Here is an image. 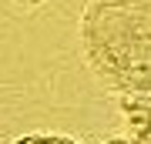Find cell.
Returning <instances> with one entry per match:
<instances>
[{
  "mask_svg": "<svg viewBox=\"0 0 151 144\" xmlns=\"http://www.w3.org/2000/svg\"><path fill=\"white\" fill-rule=\"evenodd\" d=\"M17 144H74L67 138H54V134H30V138H20Z\"/></svg>",
  "mask_w": 151,
  "mask_h": 144,
  "instance_id": "3957f363",
  "label": "cell"
},
{
  "mask_svg": "<svg viewBox=\"0 0 151 144\" xmlns=\"http://www.w3.org/2000/svg\"><path fill=\"white\" fill-rule=\"evenodd\" d=\"M104 144H138L134 138H114V141H104Z\"/></svg>",
  "mask_w": 151,
  "mask_h": 144,
  "instance_id": "277c9868",
  "label": "cell"
},
{
  "mask_svg": "<svg viewBox=\"0 0 151 144\" xmlns=\"http://www.w3.org/2000/svg\"><path fill=\"white\" fill-rule=\"evenodd\" d=\"M124 114H128V124H131V138L138 144H151V94L128 97Z\"/></svg>",
  "mask_w": 151,
  "mask_h": 144,
  "instance_id": "7a4b0ae2",
  "label": "cell"
},
{
  "mask_svg": "<svg viewBox=\"0 0 151 144\" xmlns=\"http://www.w3.org/2000/svg\"><path fill=\"white\" fill-rule=\"evenodd\" d=\"M94 70L118 91L151 94V0H97L84 17Z\"/></svg>",
  "mask_w": 151,
  "mask_h": 144,
  "instance_id": "6da1fadb",
  "label": "cell"
}]
</instances>
